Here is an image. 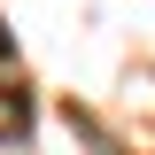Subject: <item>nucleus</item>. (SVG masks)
Listing matches in <instances>:
<instances>
[{"label": "nucleus", "instance_id": "f03ea898", "mask_svg": "<svg viewBox=\"0 0 155 155\" xmlns=\"http://www.w3.org/2000/svg\"><path fill=\"white\" fill-rule=\"evenodd\" d=\"M8 54H16V31H8V23H0V62H8Z\"/></svg>", "mask_w": 155, "mask_h": 155}, {"label": "nucleus", "instance_id": "f257e3e1", "mask_svg": "<svg viewBox=\"0 0 155 155\" xmlns=\"http://www.w3.org/2000/svg\"><path fill=\"white\" fill-rule=\"evenodd\" d=\"M23 132H31V93L0 85V140H23Z\"/></svg>", "mask_w": 155, "mask_h": 155}]
</instances>
